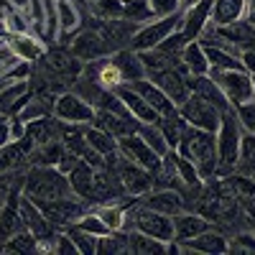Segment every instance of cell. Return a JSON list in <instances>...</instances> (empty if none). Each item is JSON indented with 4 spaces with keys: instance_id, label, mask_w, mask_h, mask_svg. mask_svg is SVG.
Masks as SVG:
<instances>
[{
    "instance_id": "obj_1",
    "label": "cell",
    "mask_w": 255,
    "mask_h": 255,
    "mask_svg": "<svg viewBox=\"0 0 255 255\" xmlns=\"http://www.w3.org/2000/svg\"><path fill=\"white\" fill-rule=\"evenodd\" d=\"M176 151L194 163L204 179H215L217 163H220L217 161V133L189 125Z\"/></svg>"
},
{
    "instance_id": "obj_2",
    "label": "cell",
    "mask_w": 255,
    "mask_h": 255,
    "mask_svg": "<svg viewBox=\"0 0 255 255\" xmlns=\"http://www.w3.org/2000/svg\"><path fill=\"white\" fill-rule=\"evenodd\" d=\"M243 138L245 130L235 115V108L222 113V123L217 128V174L215 179L230 176L238 171V161H240V151H243Z\"/></svg>"
},
{
    "instance_id": "obj_3",
    "label": "cell",
    "mask_w": 255,
    "mask_h": 255,
    "mask_svg": "<svg viewBox=\"0 0 255 255\" xmlns=\"http://www.w3.org/2000/svg\"><path fill=\"white\" fill-rule=\"evenodd\" d=\"M23 194L31 197L33 202L41 199H59L74 194L69 176L61 171L59 166H36L28 163L26 168V181H23Z\"/></svg>"
},
{
    "instance_id": "obj_4",
    "label": "cell",
    "mask_w": 255,
    "mask_h": 255,
    "mask_svg": "<svg viewBox=\"0 0 255 255\" xmlns=\"http://www.w3.org/2000/svg\"><path fill=\"white\" fill-rule=\"evenodd\" d=\"M209 77L217 82V87L225 92L232 108L255 100V82L248 69H209Z\"/></svg>"
},
{
    "instance_id": "obj_5",
    "label": "cell",
    "mask_w": 255,
    "mask_h": 255,
    "mask_svg": "<svg viewBox=\"0 0 255 255\" xmlns=\"http://www.w3.org/2000/svg\"><path fill=\"white\" fill-rule=\"evenodd\" d=\"M181 15H184V10L171 13V15H158V18H153V20H148V23H140V28L135 31V36H133V41H130V49H133V51L156 49L163 38H168L174 31H179Z\"/></svg>"
},
{
    "instance_id": "obj_6",
    "label": "cell",
    "mask_w": 255,
    "mask_h": 255,
    "mask_svg": "<svg viewBox=\"0 0 255 255\" xmlns=\"http://www.w3.org/2000/svg\"><path fill=\"white\" fill-rule=\"evenodd\" d=\"M36 204H38L41 212H44V215L49 217V222L56 225L59 230L74 225L82 215H87V212L92 209L90 202H84V199L77 197V194L59 197V199H41V202H36Z\"/></svg>"
},
{
    "instance_id": "obj_7",
    "label": "cell",
    "mask_w": 255,
    "mask_h": 255,
    "mask_svg": "<svg viewBox=\"0 0 255 255\" xmlns=\"http://www.w3.org/2000/svg\"><path fill=\"white\" fill-rule=\"evenodd\" d=\"M105 161L115 166V171L120 174L123 186H125V191H128L130 197L138 199V197L145 194V191H151V189H153V171H151V168H145V166H140V163L128 161L125 156H120V151L113 153V156H108Z\"/></svg>"
},
{
    "instance_id": "obj_8",
    "label": "cell",
    "mask_w": 255,
    "mask_h": 255,
    "mask_svg": "<svg viewBox=\"0 0 255 255\" xmlns=\"http://www.w3.org/2000/svg\"><path fill=\"white\" fill-rule=\"evenodd\" d=\"M36 67H41V69H46L49 74L61 77V79H67L69 84H74L82 77V72H84V61L79 56H74L72 49H67V46H49V51L36 61Z\"/></svg>"
},
{
    "instance_id": "obj_9",
    "label": "cell",
    "mask_w": 255,
    "mask_h": 255,
    "mask_svg": "<svg viewBox=\"0 0 255 255\" xmlns=\"http://www.w3.org/2000/svg\"><path fill=\"white\" fill-rule=\"evenodd\" d=\"M69 49H72V54L79 56L84 64L115 54V46H113L110 41L105 38L95 26H90V23H82V28H79V31L74 33V38H72Z\"/></svg>"
},
{
    "instance_id": "obj_10",
    "label": "cell",
    "mask_w": 255,
    "mask_h": 255,
    "mask_svg": "<svg viewBox=\"0 0 255 255\" xmlns=\"http://www.w3.org/2000/svg\"><path fill=\"white\" fill-rule=\"evenodd\" d=\"M95 115H97V110L84 97H79L72 90L61 92L54 100V118L61 120V123H69V125H92L95 123Z\"/></svg>"
},
{
    "instance_id": "obj_11",
    "label": "cell",
    "mask_w": 255,
    "mask_h": 255,
    "mask_svg": "<svg viewBox=\"0 0 255 255\" xmlns=\"http://www.w3.org/2000/svg\"><path fill=\"white\" fill-rule=\"evenodd\" d=\"M148 79L156 82L158 87L176 102V108L191 97V74L186 72V67L181 61L176 64V67H168V69H161L156 74H148Z\"/></svg>"
},
{
    "instance_id": "obj_12",
    "label": "cell",
    "mask_w": 255,
    "mask_h": 255,
    "mask_svg": "<svg viewBox=\"0 0 255 255\" xmlns=\"http://www.w3.org/2000/svg\"><path fill=\"white\" fill-rule=\"evenodd\" d=\"M179 115L184 118L186 125L202 128V130H212V133H217V128L222 123V113L215 108V105L204 102L197 95H191L184 105H179Z\"/></svg>"
},
{
    "instance_id": "obj_13",
    "label": "cell",
    "mask_w": 255,
    "mask_h": 255,
    "mask_svg": "<svg viewBox=\"0 0 255 255\" xmlns=\"http://www.w3.org/2000/svg\"><path fill=\"white\" fill-rule=\"evenodd\" d=\"M118 151H120V156H125L128 161L140 163V166H145V168H151V171H158V168H161V156H158L138 133H130V135L118 138Z\"/></svg>"
},
{
    "instance_id": "obj_14",
    "label": "cell",
    "mask_w": 255,
    "mask_h": 255,
    "mask_svg": "<svg viewBox=\"0 0 255 255\" xmlns=\"http://www.w3.org/2000/svg\"><path fill=\"white\" fill-rule=\"evenodd\" d=\"M212 5H215V0H199L197 5H191L189 10H184L179 33L184 36L186 44L189 41H199L204 26L209 23V18H212Z\"/></svg>"
},
{
    "instance_id": "obj_15",
    "label": "cell",
    "mask_w": 255,
    "mask_h": 255,
    "mask_svg": "<svg viewBox=\"0 0 255 255\" xmlns=\"http://www.w3.org/2000/svg\"><path fill=\"white\" fill-rule=\"evenodd\" d=\"M212 227H215V222H212L209 217H204L202 212L184 209V212H179V215L174 217V240L176 243H186V240L202 235V232H207Z\"/></svg>"
},
{
    "instance_id": "obj_16",
    "label": "cell",
    "mask_w": 255,
    "mask_h": 255,
    "mask_svg": "<svg viewBox=\"0 0 255 255\" xmlns=\"http://www.w3.org/2000/svg\"><path fill=\"white\" fill-rule=\"evenodd\" d=\"M138 202H143L145 207H151L156 212H163L168 217H176L179 212L186 209V202L179 189H151L143 197H138Z\"/></svg>"
},
{
    "instance_id": "obj_17",
    "label": "cell",
    "mask_w": 255,
    "mask_h": 255,
    "mask_svg": "<svg viewBox=\"0 0 255 255\" xmlns=\"http://www.w3.org/2000/svg\"><path fill=\"white\" fill-rule=\"evenodd\" d=\"M128 84H133V90L140 95V97H145V102L151 105V108L161 115V118H166V115H176L179 113V108H176V102L168 97L156 82H151V79H138V82H128Z\"/></svg>"
},
{
    "instance_id": "obj_18",
    "label": "cell",
    "mask_w": 255,
    "mask_h": 255,
    "mask_svg": "<svg viewBox=\"0 0 255 255\" xmlns=\"http://www.w3.org/2000/svg\"><path fill=\"white\" fill-rule=\"evenodd\" d=\"M115 95L123 100V105H125L128 110H130V115H133L140 125H153V123H158L161 115L145 102V97H140V95L133 90V84H128V82L120 84V87L115 90Z\"/></svg>"
},
{
    "instance_id": "obj_19",
    "label": "cell",
    "mask_w": 255,
    "mask_h": 255,
    "mask_svg": "<svg viewBox=\"0 0 255 255\" xmlns=\"http://www.w3.org/2000/svg\"><path fill=\"white\" fill-rule=\"evenodd\" d=\"M72 191L77 197H82L84 202L95 204V166H90L84 158H77L72 163V168L67 171Z\"/></svg>"
},
{
    "instance_id": "obj_20",
    "label": "cell",
    "mask_w": 255,
    "mask_h": 255,
    "mask_svg": "<svg viewBox=\"0 0 255 255\" xmlns=\"http://www.w3.org/2000/svg\"><path fill=\"white\" fill-rule=\"evenodd\" d=\"M230 248V238L220 230H207L202 235L191 238L186 243H179V253H207V255H215V253H227Z\"/></svg>"
},
{
    "instance_id": "obj_21",
    "label": "cell",
    "mask_w": 255,
    "mask_h": 255,
    "mask_svg": "<svg viewBox=\"0 0 255 255\" xmlns=\"http://www.w3.org/2000/svg\"><path fill=\"white\" fill-rule=\"evenodd\" d=\"M33 143L28 138H20V140H8L5 145H0V174H8L13 168L20 166H28V158L33 153Z\"/></svg>"
},
{
    "instance_id": "obj_22",
    "label": "cell",
    "mask_w": 255,
    "mask_h": 255,
    "mask_svg": "<svg viewBox=\"0 0 255 255\" xmlns=\"http://www.w3.org/2000/svg\"><path fill=\"white\" fill-rule=\"evenodd\" d=\"M92 125L102 128V130H108V133L115 135V138L138 133V128H140V123H138L133 115H118V113H108V110H97Z\"/></svg>"
},
{
    "instance_id": "obj_23",
    "label": "cell",
    "mask_w": 255,
    "mask_h": 255,
    "mask_svg": "<svg viewBox=\"0 0 255 255\" xmlns=\"http://www.w3.org/2000/svg\"><path fill=\"white\" fill-rule=\"evenodd\" d=\"M191 95H197V97H202L204 102L215 105V108H217L220 113H227V110H232L230 100L225 97V92L217 87V82L212 79L209 74H202V77H191Z\"/></svg>"
},
{
    "instance_id": "obj_24",
    "label": "cell",
    "mask_w": 255,
    "mask_h": 255,
    "mask_svg": "<svg viewBox=\"0 0 255 255\" xmlns=\"http://www.w3.org/2000/svg\"><path fill=\"white\" fill-rule=\"evenodd\" d=\"M8 44L13 46V51L23 59V61H38L41 56H44L49 51V44L44 38H38L36 33H20V36H10Z\"/></svg>"
},
{
    "instance_id": "obj_25",
    "label": "cell",
    "mask_w": 255,
    "mask_h": 255,
    "mask_svg": "<svg viewBox=\"0 0 255 255\" xmlns=\"http://www.w3.org/2000/svg\"><path fill=\"white\" fill-rule=\"evenodd\" d=\"M26 138L33 145H44V143H49L54 138H61V123L54 115L31 120V123H26Z\"/></svg>"
},
{
    "instance_id": "obj_26",
    "label": "cell",
    "mask_w": 255,
    "mask_h": 255,
    "mask_svg": "<svg viewBox=\"0 0 255 255\" xmlns=\"http://www.w3.org/2000/svg\"><path fill=\"white\" fill-rule=\"evenodd\" d=\"M245 15H248V0H215L209 20L215 26H230Z\"/></svg>"
},
{
    "instance_id": "obj_27",
    "label": "cell",
    "mask_w": 255,
    "mask_h": 255,
    "mask_svg": "<svg viewBox=\"0 0 255 255\" xmlns=\"http://www.w3.org/2000/svg\"><path fill=\"white\" fill-rule=\"evenodd\" d=\"M217 33L230 41V44H235L240 49H250L255 44V26L250 23L248 18H240L235 20V23H230V26H217Z\"/></svg>"
},
{
    "instance_id": "obj_28",
    "label": "cell",
    "mask_w": 255,
    "mask_h": 255,
    "mask_svg": "<svg viewBox=\"0 0 255 255\" xmlns=\"http://www.w3.org/2000/svg\"><path fill=\"white\" fill-rule=\"evenodd\" d=\"M67 153H69V148L64 145V140L54 138V140H49L44 145H36L31 158H28V163H36V166H59L64 158H67Z\"/></svg>"
},
{
    "instance_id": "obj_29",
    "label": "cell",
    "mask_w": 255,
    "mask_h": 255,
    "mask_svg": "<svg viewBox=\"0 0 255 255\" xmlns=\"http://www.w3.org/2000/svg\"><path fill=\"white\" fill-rule=\"evenodd\" d=\"M181 64L186 67V72L191 77L209 74V59H207V51L202 46V41H189V44L181 49Z\"/></svg>"
},
{
    "instance_id": "obj_30",
    "label": "cell",
    "mask_w": 255,
    "mask_h": 255,
    "mask_svg": "<svg viewBox=\"0 0 255 255\" xmlns=\"http://www.w3.org/2000/svg\"><path fill=\"white\" fill-rule=\"evenodd\" d=\"M113 61L118 64V69L123 72V79L125 82H138V79H145V67L138 56V51L133 49H120L113 54Z\"/></svg>"
},
{
    "instance_id": "obj_31",
    "label": "cell",
    "mask_w": 255,
    "mask_h": 255,
    "mask_svg": "<svg viewBox=\"0 0 255 255\" xmlns=\"http://www.w3.org/2000/svg\"><path fill=\"white\" fill-rule=\"evenodd\" d=\"M128 232V245H130V253H135V255H163V253H168V243H163V240H156V238H151V235H145V232H140V230H125Z\"/></svg>"
},
{
    "instance_id": "obj_32",
    "label": "cell",
    "mask_w": 255,
    "mask_h": 255,
    "mask_svg": "<svg viewBox=\"0 0 255 255\" xmlns=\"http://www.w3.org/2000/svg\"><path fill=\"white\" fill-rule=\"evenodd\" d=\"M20 230H26V222H23V217H20L18 207L8 202L3 209H0V250H3V245L13 235H18Z\"/></svg>"
},
{
    "instance_id": "obj_33",
    "label": "cell",
    "mask_w": 255,
    "mask_h": 255,
    "mask_svg": "<svg viewBox=\"0 0 255 255\" xmlns=\"http://www.w3.org/2000/svg\"><path fill=\"white\" fill-rule=\"evenodd\" d=\"M84 138H87L90 148H95V151L105 158L118 153V138L110 135L108 130H102V128H97V125H84Z\"/></svg>"
},
{
    "instance_id": "obj_34",
    "label": "cell",
    "mask_w": 255,
    "mask_h": 255,
    "mask_svg": "<svg viewBox=\"0 0 255 255\" xmlns=\"http://www.w3.org/2000/svg\"><path fill=\"white\" fill-rule=\"evenodd\" d=\"M156 125L161 128V133H163V138H166L168 148H179V143H181V138H184V133H186V128H189L179 113H176V115L158 118V123H156Z\"/></svg>"
},
{
    "instance_id": "obj_35",
    "label": "cell",
    "mask_w": 255,
    "mask_h": 255,
    "mask_svg": "<svg viewBox=\"0 0 255 255\" xmlns=\"http://www.w3.org/2000/svg\"><path fill=\"white\" fill-rule=\"evenodd\" d=\"M0 20H3V26L8 31V38L10 36H20V33H31V20L26 15V10H20V8H8L3 15H0Z\"/></svg>"
},
{
    "instance_id": "obj_36",
    "label": "cell",
    "mask_w": 255,
    "mask_h": 255,
    "mask_svg": "<svg viewBox=\"0 0 255 255\" xmlns=\"http://www.w3.org/2000/svg\"><path fill=\"white\" fill-rule=\"evenodd\" d=\"M3 253H18V255L38 253V238L26 227V230H20L18 235H13V238L3 245Z\"/></svg>"
},
{
    "instance_id": "obj_37",
    "label": "cell",
    "mask_w": 255,
    "mask_h": 255,
    "mask_svg": "<svg viewBox=\"0 0 255 255\" xmlns=\"http://www.w3.org/2000/svg\"><path fill=\"white\" fill-rule=\"evenodd\" d=\"M123 18L133 20V23H148L156 18V13L148 5V0H123Z\"/></svg>"
},
{
    "instance_id": "obj_38",
    "label": "cell",
    "mask_w": 255,
    "mask_h": 255,
    "mask_svg": "<svg viewBox=\"0 0 255 255\" xmlns=\"http://www.w3.org/2000/svg\"><path fill=\"white\" fill-rule=\"evenodd\" d=\"M176 176L181 179L184 186H202L204 184V176L199 174V168L191 163L186 156H181L179 151H176Z\"/></svg>"
},
{
    "instance_id": "obj_39",
    "label": "cell",
    "mask_w": 255,
    "mask_h": 255,
    "mask_svg": "<svg viewBox=\"0 0 255 255\" xmlns=\"http://www.w3.org/2000/svg\"><path fill=\"white\" fill-rule=\"evenodd\" d=\"M97 253H115V255H125L130 253V245H128V232H110L97 240Z\"/></svg>"
},
{
    "instance_id": "obj_40",
    "label": "cell",
    "mask_w": 255,
    "mask_h": 255,
    "mask_svg": "<svg viewBox=\"0 0 255 255\" xmlns=\"http://www.w3.org/2000/svg\"><path fill=\"white\" fill-rule=\"evenodd\" d=\"M238 174L255 179V135L243 138V151H240V161H238Z\"/></svg>"
},
{
    "instance_id": "obj_41",
    "label": "cell",
    "mask_w": 255,
    "mask_h": 255,
    "mask_svg": "<svg viewBox=\"0 0 255 255\" xmlns=\"http://www.w3.org/2000/svg\"><path fill=\"white\" fill-rule=\"evenodd\" d=\"M74 227H79V230H84V232H90V235H95V238H105V235H110V227L102 222V217L97 215L95 209H90L87 215H82V217L74 222Z\"/></svg>"
},
{
    "instance_id": "obj_42",
    "label": "cell",
    "mask_w": 255,
    "mask_h": 255,
    "mask_svg": "<svg viewBox=\"0 0 255 255\" xmlns=\"http://www.w3.org/2000/svg\"><path fill=\"white\" fill-rule=\"evenodd\" d=\"M138 135L153 148V151L158 153V156H163L166 151H171V148H168V143H166V138H163V133H161V128L153 123V125H140L138 128Z\"/></svg>"
},
{
    "instance_id": "obj_43",
    "label": "cell",
    "mask_w": 255,
    "mask_h": 255,
    "mask_svg": "<svg viewBox=\"0 0 255 255\" xmlns=\"http://www.w3.org/2000/svg\"><path fill=\"white\" fill-rule=\"evenodd\" d=\"M64 230H67V232H69V238L74 240L79 255H95V253H97V240H100V238L90 235V232H84V230H79V227H74V225L64 227Z\"/></svg>"
},
{
    "instance_id": "obj_44",
    "label": "cell",
    "mask_w": 255,
    "mask_h": 255,
    "mask_svg": "<svg viewBox=\"0 0 255 255\" xmlns=\"http://www.w3.org/2000/svg\"><path fill=\"white\" fill-rule=\"evenodd\" d=\"M235 115H238V120H240V125H243V130H245L248 135H255V100H248V102L238 105Z\"/></svg>"
},
{
    "instance_id": "obj_45",
    "label": "cell",
    "mask_w": 255,
    "mask_h": 255,
    "mask_svg": "<svg viewBox=\"0 0 255 255\" xmlns=\"http://www.w3.org/2000/svg\"><path fill=\"white\" fill-rule=\"evenodd\" d=\"M227 253H255V232H235V238L230 240Z\"/></svg>"
},
{
    "instance_id": "obj_46",
    "label": "cell",
    "mask_w": 255,
    "mask_h": 255,
    "mask_svg": "<svg viewBox=\"0 0 255 255\" xmlns=\"http://www.w3.org/2000/svg\"><path fill=\"white\" fill-rule=\"evenodd\" d=\"M54 253H56V255H77V253H79L67 230H59L56 243H54Z\"/></svg>"
},
{
    "instance_id": "obj_47",
    "label": "cell",
    "mask_w": 255,
    "mask_h": 255,
    "mask_svg": "<svg viewBox=\"0 0 255 255\" xmlns=\"http://www.w3.org/2000/svg\"><path fill=\"white\" fill-rule=\"evenodd\" d=\"M18 61H20V56L13 51V46H10V44H3V46H0V74L10 72Z\"/></svg>"
},
{
    "instance_id": "obj_48",
    "label": "cell",
    "mask_w": 255,
    "mask_h": 255,
    "mask_svg": "<svg viewBox=\"0 0 255 255\" xmlns=\"http://www.w3.org/2000/svg\"><path fill=\"white\" fill-rule=\"evenodd\" d=\"M5 74H8L13 82H28L31 74H33V61H23V59H20L15 67H13L10 72H5Z\"/></svg>"
},
{
    "instance_id": "obj_49",
    "label": "cell",
    "mask_w": 255,
    "mask_h": 255,
    "mask_svg": "<svg viewBox=\"0 0 255 255\" xmlns=\"http://www.w3.org/2000/svg\"><path fill=\"white\" fill-rule=\"evenodd\" d=\"M148 5L153 8L156 18H158V15H171V13H179V10H181L179 0H148Z\"/></svg>"
},
{
    "instance_id": "obj_50",
    "label": "cell",
    "mask_w": 255,
    "mask_h": 255,
    "mask_svg": "<svg viewBox=\"0 0 255 255\" xmlns=\"http://www.w3.org/2000/svg\"><path fill=\"white\" fill-rule=\"evenodd\" d=\"M8 140H13L10 138V118L0 113V145H5Z\"/></svg>"
},
{
    "instance_id": "obj_51",
    "label": "cell",
    "mask_w": 255,
    "mask_h": 255,
    "mask_svg": "<svg viewBox=\"0 0 255 255\" xmlns=\"http://www.w3.org/2000/svg\"><path fill=\"white\" fill-rule=\"evenodd\" d=\"M243 64H245V69L255 77V51L253 49H243Z\"/></svg>"
},
{
    "instance_id": "obj_52",
    "label": "cell",
    "mask_w": 255,
    "mask_h": 255,
    "mask_svg": "<svg viewBox=\"0 0 255 255\" xmlns=\"http://www.w3.org/2000/svg\"><path fill=\"white\" fill-rule=\"evenodd\" d=\"M72 3H74V5L82 10V15H84V18L90 15V0H72Z\"/></svg>"
},
{
    "instance_id": "obj_53",
    "label": "cell",
    "mask_w": 255,
    "mask_h": 255,
    "mask_svg": "<svg viewBox=\"0 0 255 255\" xmlns=\"http://www.w3.org/2000/svg\"><path fill=\"white\" fill-rule=\"evenodd\" d=\"M8 3H10L13 8H20V10H26V8H28V0H8Z\"/></svg>"
},
{
    "instance_id": "obj_54",
    "label": "cell",
    "mask_w": 255,
    "mask_h": 255,
    "mask_svg": "<svg viewBox=\"0 0 255 255\" xmlns=\"http://www.w3.org/2000/svg\"><path fill=\"white\" fill-rule=\"evenodd\" d=\"M199 0H179V5H181V10H189L191 5H197Z\"/></svg>"
},
{
    "instance_id": "obj_55",
    "label": "cell",
    "mask_w": 255,
    "mask_h": 255,
    "mask_svg": "<svg viewBox=\"0 0 255 255\" xmlns=\"http://www.w3.org/2000/svg\"><path fill=\"white\" fill-rule=\"evenodd\" d=\"M245 18H248V20H250V23H253V26H255V8H250V10H248V15H245Z\"/></svg>"
},
{
    "instance_id": "obj_56",
    "label": "cell",
    "mask_w": 255,
    "mask_h": 255,
    "mask_svg": "<svg viewBox=\"0 0 255 255\" xmlns=\"http://www.w3.org/2000/svg\"><path fill=\"white\" fill-rule=\"evenodd\" d=\"M250 8H255V0H248V10H250Z\"/></svg>"
},
{
    "instance_id": "obj_57",
    "label": "cell",
    "mask_w": 255,
    "mask_h": 255,
    "mask_svg": "<svg viewBox=\"0 0 255 255\" xmlns=\"http://www.w3.org/2000/svg\"><path fill=\"white\" fill-rule=\"evenodd\" d=\"M3 44H8V38H5V36H0V46H3Z\"/></svg>"
},
{
    "instance_id": "obj_58",
    "label": "cell",
    "mask_w": 255,
    "mask_h": 255,
    "mask_svg": "<svg viewBox=\"0 0 255 255\" xmlns=\"http://www.w3.org/2000/svg\"><path fill=\"white\" fill-rule=\"evenodd\" d=\"M253 82H255V77H253Z\"/></svg>"
}]
</instances>
